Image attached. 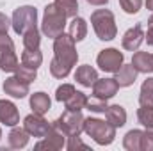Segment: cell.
Instances as JSON below:
<instances>
[{"mask_svg": "<svg viewBox=\"0 0 153 151\" xmlns=\"http://www.w3.org/2000/svg\"><path fill=\"white\" fill-rule=\"evenodd\" d=\"M143 41H144L143 25H141V23H137V25H134L132 29H128V30L125 32L121 44H123V48H125V50H128V52H135V50L141 46V43H143Z\"/></svg>", "mask_w": 153, "mask_h": 151, "instance_id": "12", "label": "cell"}, {"mask_svg": "<svg viewBox=\"0 0 153 151\" xmlns=\"http://www.w3.org/2000/svg\"><path fill=\"white\" fill-rule=\"evenodd\" d=\"M0 123L5 126H16L20 123V112L9 100H0Z\"/></svg>", "mask_w": 153, "mask_h": 151, "instance_id": "14", "label": "cell"}, {"mask_svg": "<svg viewBox=\"0 0 153 151\" xmlns=\"http://www.w3.org/2000/svg\"><path fill=\"white\" fill-rule=\"evenodd\" d=\"M84 115L80 110H64L62 115H59L52 124L61 130L66 137H71V135H80L84 132Z\"/></svg>", "mask_w": 153, "mask_h": 151, "instance_id": "5", "label": "cell"}, {"mask_svg": "<svg viewBox=\"0 0 153 151\" xmlns=\"http://www.w3.org/2000/svg\"><path fill=\"white\" fill-rule=\"evenodd\" d=\"M139 103L144 107H153V76L143 82L139 93Z\"/></svg>", "mask_w": 153, "mask_h": 151, "instance_id": "24", "label": "cell"}, {"mask_svg": "<svg viewBox=\"0 0 153 151\" xmlns=\"http://www.w3.org/2000/svg\"><path fill=\"white\" fill-rule=\"evenodd\" d=\"M137 119H139V123H141L148 132L153 133V107H144V105H141V109L137 110Z\"/></svg>", "mask_w": 153, "mask_h": 151, "instance_id": "27", "label": "cell"}, {"mask_svg": "<svg viewBox=\"0 0 153 151\" xmlns=\"http://www.w3.org/2000/svg\"><path fill=\"white\" fill-rule=\"evenodd\" d=\"M84 132L100 146H109L116 139V128L109 121H102L96 117L84 119Z\"/></svg>", "mask_w": 153, "mask_h": 151, "instance_id": "2", "label": "cell"}, {"mask_svg": "<svg viewBox=\"0 0 153 151\" xmlns=\"http://www.w3.org/2000/svg\"><path fill=\"white\" fill-rule=\"evenodd\" d=\"M78 61L75 41L70 34H61L53 39V59L50 62V73L55 78H66L71 73V68Z\"/></svg>", "mask_w": 153, "mask_h": 151, "instance_id": "1", "label": "cell"}, {"mask_svg": "<svg viewBox=\"0 0 153 151\" xmlns=\"http://www.w3.org/2000/svg\"><path fill=\"white\" fill-rule=\"evenodd\" d=\"M141 4H143V0H119V5H121V9H123L126 14H135V13H139Z\"/></svg>", "mask_w": 153, "mask_h": 151, "instance_id": "32", "label": "cell"}, {"mask_svg": "<svg viewBox=\"0 0 153 151\" xmlns=\"http://www.w3.org/2000/svg\"><path fill=\"white\" fill-rule=\"evenodd\" d=\"M38 25V11L32 5H22L13 13L11 27L16 34H23L25 30Z\"/></svg>", "mask_w": 153, "mask_h": 151, "instance_id": "6", "label": "cell"}, {"mask_svg": "<svg viewBox=\"0 0 153 151\" xmlns=\"http://www.w3.org/2000/svg\"><path fill=\"white\" fill-rule=\"evenodd\" d=\"M143 135H144L143 130H130L123 139V148L126 151H141Z\"/></svg>", "mask_w": 153, "mask_h": 151, "instance_id": "22", "label": "cell"}, {"mask_svg": "<svg viewBox=\"0 0 153 151\" xmlns=\"http://www.w3.org/2000/svg\"><path fill=\"white\" fill-rule=\"evenodd\" d=\"M87 4H91V5H105L109 0H85Z\"/></svg>", "mask_w": 153, "mask_h": 151, "instance_id": "37", "label": "cell"}, {"mask_svg": "<svg viewBox=\"0 0 153 151\" xmlns=\"http://www.w3.org/2000/svg\"><path fill=\"white\" fill-rule=\"evenodd\" d=\"M132 66L137 70V73H153V53L135 52L132 57Z\"/></svg>", "mask_w": 153, "mask_h": 151, "instance_id": "16", "label": "cell"}, {"mask_svg": "<svg viewBox=\"0 0 153 151\" xmlns=\"http://www.w3.org/2000/svg\"><path fill=\"white\" fill-rule=\"evenodd\" d=\"M141 151H153V133L152 132H144L143 135V142H141Z\"/></svg>", "mask_w": 153, "mask_h": 151, "instance_id": "34", "label": "cell"}, {"mask_svg": "<svg viewBox=\"0 0 153 151\" xmlns=\"http://www.w3.org/2000/svg\"><path fill=\"white\" fill-rule=\"evenodd\" d=\"M148 27H153V14L148 18Z\"/></svg>", "mask_w": 153, "mask_h": 151, "instance_id": "39", "label": "cell"}, {"mask_svg": "<svg viewBox=\"0 0 153 151\" xmlns=\"http://www.w3.org/2000/svg\"><path fill=\"white\" fill-rule=\"evenodd\" d=\"M68 34L71 36V39H73L75 43L82 41V39L87 36V21H85L84 18H80V16H75V18L71 20L70 27H68Z\"/></svg>", "mask_w": 153, "mask_h": 151, "instance_id": "20", "label": "cell"}, {"mask_svg": "<svg viewBox=\"0 0 153 151\" xmlns=\"http://www.w3.org/2000/svg\"><path fill=\"white\" fill-rule=\"evenodd\" d=\"M144 39L148 41L150 46H153V27H148V32L144 34Z\"/></svg>", "mask_w": 153, "mask_h": 151, "instance_id": "36", "label": "cell"}, {"mask_svg": "<svg viewBox=\"0 0 153 151\" xmlns=\"http://www.w3.org/2000/svg\"><path fill=\"white\" fill-rule=\"evenodd\" d=\"M9 27H11V20L4 13H0V34H7Z\"/></svg>", "mask_w": 153, "mask_h": 151, "instance_id": "35", "label": "cell"}, {"mask_svg": "<svg viewBox=\"0 0 153 151\" xmlns=\"http://www.w3.org/2000/svg\"><path fill=\"white\" fill-rule=\"evenodd\" d=\"M53 4L68 16V18H75L78 13V0H53Z\"/></svg>", "mask_w": 153, "mask_h": 151, "instance_id": "28", "label": "cell"}, {"mask_svg": "<svg viewBox=\"0 0 153 151\" xmlns=\"http://www.w3.org/2000/svg\"><path fill=\"white\" fill-rule=\"evenodd\" d=\"M20 66L16 52H14V43L7 34H0V70L4 73H14L16 68Z\"/></svg>", "mask_w": 153, "mask_h": 151, "instance_id": "7", "label": "cell"}, {"mask_svg": "<svg viewBox=\"0 0 153 151\" xmlns=\"http://www.w3.org/2000/svg\"><path fill=\"white\" fill-rule=\"evenodd\" d=\"M64 105H66L68 110H82L87 105V96L84 93H80V91H75L71 94V98L68 101H64Z\"/></svg>", "mask_w": 153, "mask_h": 151, "instance_id": "26", "label": "cell"}, {"mask_svg": "<svg viewBox=\"0 0 153 151\" xmlns=\"http://www.w3.org/2000/svg\"><path fill=\"white\" fill-rule=\"evenodd\" d=\"M91 23H93V29H94L98 39H102V41H112L117 36L114 14L109 9H96L91 14Z\"/></svg>", "mask_w": 153, "mask_h": 151, "instance_id": "4", "label": "cell"}, {"mask_svg": "<svg viewBox=\"0 0 153 151\" xmlns=\"http://www.w3.org/2000/svg\"><path fill=\"white\" fill-rule=\"evenodd\" d=\"M119 85L116 82V78H98L93 84V94L94 98L100 100H111L112 96H116Z\"/></svg>", "mask_w": 153, "mask_h": 151, "instance_id": "11", "label": "cell"}, {"mask_svg": "<svg viewBox=\"0 0 153 151\" xmlns=\"http://www.w3.org/2000/svg\"><path fill=\"white\" fill-rule=\"evenodd\" d=\"M125 57L119 50L116 48H107V50H102L100 55L96 57V64L100 66L102 71L105 73H116L119 70V66L123 64Z\"/></svg>", "mask_w": 153, "mask_h": 151, "instance_id": "8", "label": "cell"}, {"mask_svg": "<svg viewBox=\"0 0 153 151\" xmlns=\"http://www.w3.org/2000/svg\"><path fill=\"white\" fill-rule=\"evenodd\" d=\"M50 105H52V101H50L46 93H34V94H30V109L34 110V114H39V115L46 114L50 110Z\"/></svg>", "mask_w": 153, "mask_h": 151, "instance_id": "19", "label": "cell"}, {"mask_svg": "<svg viewBox=\"0 0 153 151\" xmlns=\"http://www.w3.org/2000/svg\"><path fill=\"white\" fill-rule=\"evenodd\" d=\"M105 117H107V121L114 128H121V126L126 124V110L121 105H111V107H107Z\"/></svg>", "mask_w": 153, "mask_h": 151, "instance_id": "18", "label": "cell"}, {"mask_svg": "<svg viewBox=\"0 0 153 151\" xmlns=\"http://www.w3.org/2000/svg\"><path fill=\"white\" fill-rule=\"evenodd\" d=\"M16 76L22 80V82H25V84H30V82H34L36 80V76H38V70H34V68H29V66H25V64H20L18 68H16Z\"/></svg>", "mask_w": 153, "mask_h": 151, "instance_id": "29", "label": "cell"}, {"mask_svg": "<svg viewBox=\"0 0 153 151\" xmlns=\"http://www.w3.org/2000/svg\"><path fill=\"white\" fill-rule=\"evenodd\" d=\"M66 148V135L57 130L53 124L50 128V132L43 137V141H39L38 144L34 146V150H46V151H57Z\"/></svg>", "mask_w": 153, "mask_h": 151, "instance_id": "10", "label": "cell"}, {"mask_svg": "<svg viewBox=\"0 0 153 151\" xmlns=\"http://www.w3.org/2000/svg\"><path fill=\"white\" fill-rule=\"evenodd\" d=\"M23 128L27 130V133H29L30 137L43 139V137L50 132L52 124H50L43 115H39V114H30V115H27V117L23 119Z\"/></svg>", "mask_w": 153, "mask_h": 151, "instance_id": "9", "label": "cell"}, {"mask_svg": "<svg viewBox=\"0 0 153 151\" xmlns=\"http://www.w3.org/2000/svg\"><path fill=\"white\" fill-rule=\"evenodd\" d=\"M0 139H2V130H0Z\"/></svg>", "mask_w": 153, "mask_h": 151, "instance_id": "40", "label": "cell"}, {"mask_svg": "<svg viewBox=\"0 0 153 151\" xmlns=\"http://www.w3.org/2000/svg\"><path fill=\"white\" fill-rule=\"evenodd\" d=\"M75 80L80 85H84V87H91L98 80V71L93 66H89V64L78 66L76 71H75Z\"/></svg>", "mask_w": 153, "mask_h": 151, "instance_id": "17", "label": "cell"}, {"mask_svg": "<svg viewBox=\"0 0 153 151\" xmlns=\"http://www.w3.org/2000/svg\"><path fill=\"white\" fill-rule=\"evenodd\" d=\"M2 87H4V93L9 94L11 98H18V100H22V98H25V96L29 94V84L22 82L16 75L5 78V82H4Z\"/></svg>", "mask_w": 153, "mask_h": 151, "instance_id": "13", "label": "cell"}, {"mask_svg": "<svg viewBox=\"0 0 153 151\" xmlns=\"http://www.w3.org/2000/svg\"><path fill=\"white\" fill-rule=\"evenodd\" d=\"M66 14L55 5V4H48L45 7V14H43V23H41V30L46 38L55 39L64 32L66 27Z\"/></svg>", "mask_w": 153, "mask_h": 151, "instance_id": "3", "label": "cell"}, {"mask_svg": "<svg viewBox=\"0 0 153 151\" xmlns=\"http://www.w3.org/2000/svg\"><path fill=\"white\" fill-rule=\"evenodd\" d=\"M29 133L25 128H13L9 133V146L13 150H22L29 144Z\"/></svg>", "mask_w": 153, "mask_h": 151, "instance_id": "21", "label": "cell"}, {"mask_svg": "<svg viewBox=\"0 0 153 151\" xmlns=\"http://www.w3.org/2000/svg\"><path fill=\"white\" fill-rule=\"evenodd\" d=\"M146 7H148L150 11H153V0H146Z\"/></svg>", "mask_w": 153, "mask_h": 151, "instance_id": "38", "label": "cell"}, {"mask_svg": "<svg viewBox=\"0 0 153 151\" xmlns=\"http://www.w3.org/2000/svg\"><path fill=\"white\" fill-rule=\"evenodd\" d=\"M41 62H43V53L39 52V48L38 50H29V48L23 50V53H22V64L38 70L39 66H41Z\"/></svg>", "mask_w": 153, "mask_h": 151, "instance_id": "23", "label": "cell"}, {"mask_svg": "<svg viewBox=\"0 0 153 151\" xmlns=\"http://www.w3.org/2000/svg\"><path fill=\"white\" fill-rule=\"evenodd\" d=\"M75 91L76 89L71 84H62V85H59L57 91H55V100H57V101H68Z\"/></svg>", "mask_w": 153, "mask_h": 151, "instance_id": "31", "label": "cell"}, {"mask_svg": "<svg viewBox=\"0 0 153 151\" xmlns=\"http://www.w3.org/2000/svg\"><path fill=\"white\" fill-rule=\"evenodd\" d=\"M70 141H68V144H66V148L70 151H75V150H84V151H89V146L87 144H84L82 141H80V135H71V137H68Z\"/></svg>", "mask_w": 153, "mask_h": 151, "instance_id": "33", "label": "cell"}, {"mask_svg": "<svg viewBox=\"0 0 153 151\" xmlns=\"http://www.w3.org/2000/svg\"><path fill=\"white\" fill-rule=\"evenodd\" d=\"M107 100H100V98H87V105H85V109L87 110H91V112H96V114H105L107 110Z\"/></svg>", "mask_w": 153, "mask_h": 151, "instance_id": "30", "label": "cell"}, {"mask_svg": "<svg viewBox=\"0 0 153 151\" xmlns=\"http://www.w3.org/2000/svg\"><path fill=\"white\" fill-rule=\"evenodd\" d=\"M22 36H23V46H25V48H29V50H38L39 48V44H41V36H39L38 25L32 27V29H29V30H25Z\"/></svg>", "mask_w": 153, "mask_h": 151, "instance_id": "25", "label": "cell"}, {"mask_svg": "<svg viewBox=\"0 0 153 151\" xmlns=\"http://www.w3.org/2000/svg\"><path fill=\"white\" fill-rule=\"evenodd\" d=\"M114 75H116L114 78L119 87H128V85H132L137 80V70L132 64H121L119 70L116 71Z\"/></svg>", "mask_w": 153, "mask_h": 151, "instance_id": "15", "label": "cell"}]
</instances>
